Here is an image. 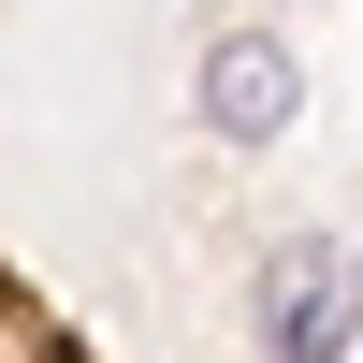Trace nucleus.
<instances>
[{
	"label": "nucleus",
	"mask_w": 363,
	"mask_h": 363,
	"mask_svg": "<svg viewBox=\"0 0 363 363\" xmlns=\"http://www.w3.org/2000/svg\"><path fill=\"white\" fill-rule=\"evenodd\" d=\"M0 363H102V349H87V335H73V320H58V306H44V291H29V277H15V262H0Z\"/></svg>",
	"instance_id": "obj_3"
},
{
	"label": "nucleus",
	"mask_w": 363,
	"mask_h": 363,
	"mask_svg": "<svg viewBox=\"0 0 363 363\" xmlns=\"http://www.w3.org/2000/svg\"><path fill=\"white\" fill-rule=\"evenodd\" d=\"M363 306H349V262L335 247H277L262 262V349L277 363H349Z\"/></svg>",
	"instance_id": "obj_1"
},
{
	"label": "nucleus",
	"mask_w": 363,
	"mask_h": 363,
	"mask_svg": "<svg viewBox=\"0 0 363 363\" xmlns=\"http://www.w3.org/2000/svg\"><path fill=\"white\" fill-rule=\"evenodd\" d=\"M203 131L218 145H277L291 131V44L277 29H218L203 44Z\"/></svg>",
	"instance_id": "obj_2"
}]
</instances>
